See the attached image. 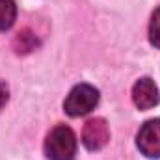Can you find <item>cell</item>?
I'll return each mask as SVG.
<instances>
[{"mask_svg":"<svg viewBox=\"0 0 160 160\" xmlns=\"http://www.w3.org/2000/svg\"><path fill=\"white\" fill-rule=\"evenodd\" d=\"M45 155L48 160H75L77 136L67 125H56L45 142Z\"/></svg>","mask_w":160,"mask_h":160,"instance_id":"obj_1","label":"cell"},{"mask_svg":"<svg viewBox=\"0 0 160 160\" xmlns=\"http://www.w3.org/2000/svg\"><path fill=\"white\" fill-rule=\"evenodd\" d=\"M97 104H99V91L89 84H78L69 91L63 108L71 118H80L89 114Z\"/></svg>","mask_w":160,"mask_h":160,"instance_id":"obj_2","label":"cell"},{"mask_svg":"<svg viewBox=\"0 0 160 160\" xmlns=\"http://www.w3.org/2000/svg\"><path fill=\"white\" fill-rule=\"evenodd\" d=\"M136 145L147 158H160V119H149L142 125Z\"/></svg>","mask_w":160,"mask_h":160,"instance_id":"obj_3","label":"cell"},{"mask_svg":"<svg viewBox=\"0 0 160 160\" xmlns=\"http://www.w3.org/2000/svg\"><path fill=\"white\" fill-rule=\"evenodd\" d=\"M110 140V130H108V123L102 118H93L84 125L82 130V143L86 145V149L89 151H99L102 149Z\"/></svg>","mask_w":160,"mask_h":160,"instance_id":"obj_4","label":"cell"},{"mask_svg":"<svg viewBox=\"0 0 160 160\" xmlns=\"http://www.w3.org/2000/svg\"><path fill=\"white\" fill-rule=\"evenodd\" d=\"M132 101L140 110H149L153 106H157L160 101L158 88L151 78H140L134 88H132Z\"/></svg>","mask_w":160,"mask_h":160,"instance_id":"obj_5","label":"cell"},{"mask_svg":"<svg viewBox=\"0 0 160 160\" xmlns=\"http://www.w3.org/2000/svg\"><path fill=\"white\" fill-rule=\"evenodd\" d=\"M17 17L15 0H0V32H6L13 26Z\"/></svg>","mask_w":160,"mask_h":160,"instance_id":"obj_6","label":"cell"},{"mask_svg":"<svg viewBox=\"0 0 160 160\" xmlns=\"http://www.w3.org/2000/svg\"><path fill=\"white\" fill-rule=\"evenodd\" d=\"M36 45H38V38H36L32 32H28V30L19 32V34L15 36V41H13V47H15V50H17L19 54H26V52L34 50Z\"/></svg>","mask_w":160,"mask_h":160,"instance_id":"obj_7","label":"cell"},{"mask_svg":"<svg viewBox=\"0 0 160 160\" xmlns=\"http://www.w3.org/2000/svg\"><path fill=\"white\" fill-rule=\"evenodd\" d=\"M149 39L151 43L160 48V8L153 13L151 17V24H149Z\"/></svg>","mask_w":160,"mask_h":160,"instance_id":"obj_8","label":"cell"},{"mask_svg":"<svg viewBox=\"0 0 160 160\" xmlns=\"http://www.w3.org/2000/svg\"><path fill=\"white\" fill-rule=\"evenodd\" d=\"M8 99H9V89H8L6 82H2V80H0V110L6 106Z\"/></svg>","mask_w":160,"mask_h":160,"instance_id":"obj_9","label":"cell"}]
</instances>
